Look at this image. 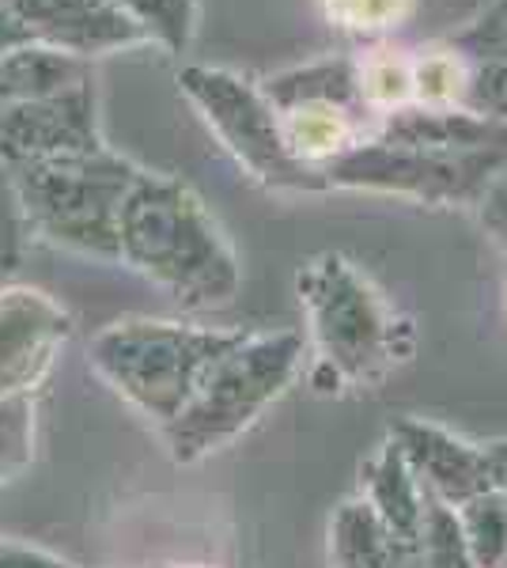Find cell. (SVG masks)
Masks as SVG:
<instances>
[{
	"instance_id": "cell-1",
	"label": "cell",
	"mask_w": 507,
	"mask_h": 568,
	"mask_svg": "<svg viewBox=\"0 0 507 568\" xmlns=\"http://www.w3.org/2000/svg\"><path fill=\"white\" fill-rule=\"evenodd\" d=\"M507 168V125L466 110H417L359 141L322 175L337 186L386 190L424 201L469 197Z\"/></svg>"
},
{
	"instance_id": "cell-2",
	"label": "cell",
	"mask_w": 507,
	"mask_h": 568,
	"mask_svg": "<svg viewBox=\"0 0 507 568\" xmlns=\"http://www.w3.org/2000/svg\"><path fill=\"white\" fill-rule=\"evenodd\" d=\"M118 258L186 307H216L239 292L224 232L186 182L136 171L118 220Z\"/></svg>"
},
{
	"instance_id": "cell-3",
	"label": "cell",
	"mask_w": 507,
	"mask_h": 568,
	"mask_svg": "<svg viewBox=\"0 0 507 568\" xmlns=\"http://www.w3.org/2000/svg\"><path fill=\"white\" fill-rule=\"evenodd\" d=\"M300 300L307 307L315 342V383L322 390L379 387L413 353V326L391 300L341 254H322L300 273Z\"/></svg>"
},
{
	"instance_id": "cell-4",
	"label": "cell",
	"mask_w": 507,
	"mask_h": 568,
	"mask_svg": "<svg viewBox=\"0 0 507 568\" xmlns=\"http://www.w3.org/2000/svg\"><path fill=\"white\" fill-rule=\"evenodd\" d=\"M239 329L125 318L91 342V364L144 417L171 425L205 383V375L243 342Z\"/></svg>"
},
{
	"instance_id": "cell-5",
	"label": "cell",
	"mask_w": 507,
	"mask_h": 568,
	"mask_svg": "<svg viewBox=\"0 0 507 568\" xmlns=\"http://www.w3.org/2000/svg\"><path fill=\"white\" fill-rule=\"evenodd\" d=\"M303 364V337L296 329L243 337L216 364L190 406L171 420L168 447L179 463H197L227 447L288 390Z\"/></svg>"
},
{
	"instance_id": "cell-6",
	"label": "cell",
	"mask_w": 507,
	"mask_h": 568,
	"mask_svg": "<svg viewBox=\"0 0 507 568\" xmlns=\"http://www.w3.org/2000/svg\"><path fill=\"white\" fill-rule=\"evenodd\" d=\"M8 168L34 232L95 258H118V220L136 168L107 149L23 160Z\"/></svg>"
},
{
	"instance_id": "cell-7",
	"label": "cell",
	"mask_w": 507,
	"mask_h": 568,
	"mask_svg": "<svg viewBox=\"0 0 507 568\" xmlns=\"http://www.w3.org/2000/svg\"><path fill=\"white\" fill-rule=\"evenodd\" d=\"M182 84L205 110V118L216 125V133L227 141L239 160L254 171L262 182L281 190H311L322 186V179L311 168L292 160L281 133V118L265 91H257L227 72L190 69Z\"/></svg>"
},
{
	"instance_id": "cell-8",
	"label": "cell",
	"mask_w": 507,
	"mask_h": 568,
	"mask_svg": "<svg viewBox=\"0 0 507 568\" xmlns=\"http://www.w3.org/2000/svg\"><path fill=\"white\" fill-rule=\"evenodd\" d=\"M69 334V315L45 292H0V402L39 387Z\"/></svg>"
},
{
	"instance_id": "cell-9",
	"label": "cell",
	"mask_w": 507,
	"mask_h": 568,
	"mask_svg": "<svg viewBox=\"0 0 507 568\" xmlns=\"http://www.w3.org/2000/svg\"><path fill=\"white\" fill-rule=\"evenodd\" d=\"M103 149L91 118V91L84 80L58 95L31 99V103L0 106V155L4 163L50 160V155H77Z\"/></svg>"
},
{
	"instance_id": "cell-10",
	"label": "cell",
	"mask_w": 507,
	"mask_h": 568,
	"mask_svg": "<svg viewBox=\"0 0 507 568\" xmlns=\"http://www.w3.org/2000/svg\"><path fill=\"white\" fill-rule=\"evenodd\" d=\"M0 12L12 16L31 34V42L69 58L107 53L149 34L114 0H0Z\"/></svg>"
},
{
	"instance_id": "cell-11",
	"label": "cell",
	"mask_w": 507,
	"mask_h": 568,
	"mask_svg": "<svg viewBox=\"0 0 507 568\" xmlns=\"http://www.w3.org/2000/svg\"><path fill=\"white\" fill-rule=\"evenodd\" d=\"M391 439L398 444L402 459L409 463L420 489L432 493L447 508L458 511L463 504L496 489L488 452H477L474 444L450 436L447 428L424 425V420H402L391 433Z\"/></svg>"
},
{
	"instance_id": "cell-12",
	"label": "cell",
	"mask_w": 507,
	"mask_h": 568,
	"mask_svg": "<svg viewBox=\"0 0 507 568\" xmlns=\"http://www.w3.org/2000/svg\"><path fill=\"white\" fill-rule=\"evenodd\" d=\"M276 110H281V133L292 160L311 168L315 175L359 144L345 95H296Z\"/></svg>"
},
{
	"instance_id": "cell-13",
	"label": "cell",
	"mask_w": 507,
	"mask_h": 568,
	"mask_svg": "<svg viewBox=\"0 0 507 568\" xmlns=\"http://www.w3.org/2000/svg\"><path fill=\"white\" fill-rule=\"evenodd\" d=\"M329 561L334 568H424L420 549L386 530L364 500L341 504L329 524Z\"/></svg>"
},
{
	"instance_id": "cell-14",
	"label": "cell",
	"mask_w": 507,
	"mask_h": 568,
	"mask_svg": "<svg viewBox=\"0 0 507 568\" xmlns=\"http://www.w3.org/2000/svg\"><path fill=\"white\" fill-rule=\"evenodd\" d=\"M359 500L383 519L386 530H394L398 538L417 546L428 493H424L420 481L413 478L409 463L402 459L394 439L383 444V452L364 466V493H359Z\"/></svg>"
},
{
	"instance_id": "cell-15",
	"label": "cell",
	"mask_w": 507,
	"mask_h": 568,
	"mask_svg": "<svg viewBox=\"0 0 507 568\" xmlns=\"http://www.w3.org/2000/svg\"><path fill=\"white\" fill-rule=\"evenodd\" d=\"M474 568H500L507 561V497L500 489H488L477 500L458 508Z\"/></svg>"
},
{
	"instance_id": "cell-16",
	"label": "cell",
	"mask_w": 507,
	"mask_h": 568,
	"mask_svg": "<svg viewBox=\"0 0 507 568\" xmlns=\"http://www.w3.org/2000/svg\"><path fill=\"white\" fill-rule=\"evenodd\" d=\"M356 95L372 110H402L413 103V61L398 50H375L356 65Z\"/></svg>"
},
{
	"instance_id": "cell-17",
	"label": "cell",
	"mask_w": 507,
	"mask_h": 568,
	"mask_svg": "<svg viewBox=\"0 0 507 568\" xmlns=\"http://www.w3.org/2000/svg\"><path fill=\"white\" fill-rule=\"evenodd\" d=\"M417 549L424 557V568H474L463 524H458V511L439 504L432 493H428V500H424V524H420Z\"/></svg>"
},
{
	"instance_id": "cell-18",
	"label": "cell",
	"mask_w": 507,
	"mask_h": 568,
	"mask_svg": "<svg viewBox=\"0 0 507 568\" xmlns=\"http://www.w3.org/2000/svg\"><path fill=\"white\" fill-rule=\"evenodd\" d=\"M466 91V69L455 53L432 50L413 61V103L420 110H455Z\"/></svg>"
},
{
	"instance_id": "cell-19",
	"label": "cell",
	"mask_w": 507,
	"mask_h": 568,
	"mask_svg": "<svg viewBox=\"0 0 507 568\" xmlns=\"http://www.w3.org/2000/svg\"><path fill=\"white\" fill-rule=\"evenodd\" d=\"M34 452V406L31 394L0 402V481H12Z\"/></svg>"
},
{
	"instance_id": "cell-20",
	"label": "cell",
	"mask_w": 507,
	"mask_h": 568,
	"mask_svg": "<svg viewBox=\"0 0 507 568\" xmlns=\"http://www.w3.org/2000/svg\"><path fill=\"white\" fill-rule=\"evenodd\" d=\"M326 16L345 31H386L413 12V0H322Z\"/></svg>"
},
{
	"instance_id": "cell-21",
	"label": "cell",
	"mask_w": 507,
	"mask_h": 568,
	"mask_svg": "<svg viewBox=\"0 0 507 568\" xmlns=\"http://www.w3.org/2000/svg\"><path fill=\"white\" fill-rule=\"evenodd\" d=\"M27 232H31V224H27L20 190H16L12 168L0 155V270H16L20 265Z\"/></svg>"
},
{
	"instance_id": "cell-22",
	"label": "cell",
	"mask_w": 507,
	"mask_h": 568,
	"mask_svg": "<svg viewBox=\"0 0 507 568\" xmlns=\"http://www.w3.org/2000/svg\"><path fill=\"white\" fill-rule=\"evenodd\" d=\"M118 8L144 27L155 31L160 39H168L171 45H182L190 34V0H114Z\"/></svg>"
},
{
	"instance_id": "cell-23",
	"label": "cell",
	"mask_w": 507,
	"mask_h": 568,
	"mask_svg": "<svg viewBox=\"0 0 507 568\" xmlns=\"http://www.w3.org/2000/svg\"><path fill=\"white\" fill-rule=\"evenodd\" d=\"M477 99H481V106L496 110L493 118H507V34L496 45V53L485 61L481 72H477V84H469Z\"/></svg>"
},
{
	"instance_id": "cell-24",
	"label": "cell",
	"mask_w": 507,
	"mask_h": 568,
	"mask_svg": "<svg viewBox=\"0 0 507 568\" xmlns=\"http://www.w3.org/2000/svg\"><path fill=\"white\" fill-rule=\"evenodd\" d=\"M481 224L507 246V168L485 186L481 197Z\"/></svg>"
},
{
	"instance_id": "cell-25",
	"label": "cell",
	"mask_w": 507,
	"mask_h": 568,
	"mask_svg": "<svg viewBox=\"0 0 507 568\" xmlns=\"http://www.w3.org/2000/svg\"><path fill=\"white\" fill-rule=\"evenodd\" d=\"M0 568H72V565L42 554V549H31L20 542H0Z\"/></svg>"
},
{
	"instance_id": "cell-26",
	"label": "cell",
	"mask_w": 507,
	"mask_h": 568,
	"mask_svg": "<svg viewBox=\"0 0 507 568\" xmlns=\"http://www.w3.org/2000/svg\"><path fill=\"white\" fill-rule=\"evenodd\" d=\"M488 463H493V485L507 497V444L488 447Z\"/></svg>"
},
{
	"instance_id": "cell-27",
	"label": "cell",
	"mask_w": 507,
	"mask_h": 568,
	"mask_svg": "<svg viewBox=\"0 0 507 568\" xmlns=\"http://www.w3.org/2000/svg\"><path fill=\"white\" fill-rule=\"evenodd\" d=\"M174 568H205V565H174Z\"/></svg>"
},
{
	"instance_id": "cell-28",
	"label": "cell",
	"mask_w": 507,
	"mask_h": 568,
	"mask_svg": "<svg viewBox=\"0 0 507 568\" xmlns=\"http://www.w3.org/2000/svg\"><path fill=\"white\" fill-rule=\"evenodd\" d=\"M500 568H507V561H504V565H500Z\"/></svg>"
}]
</instances>
